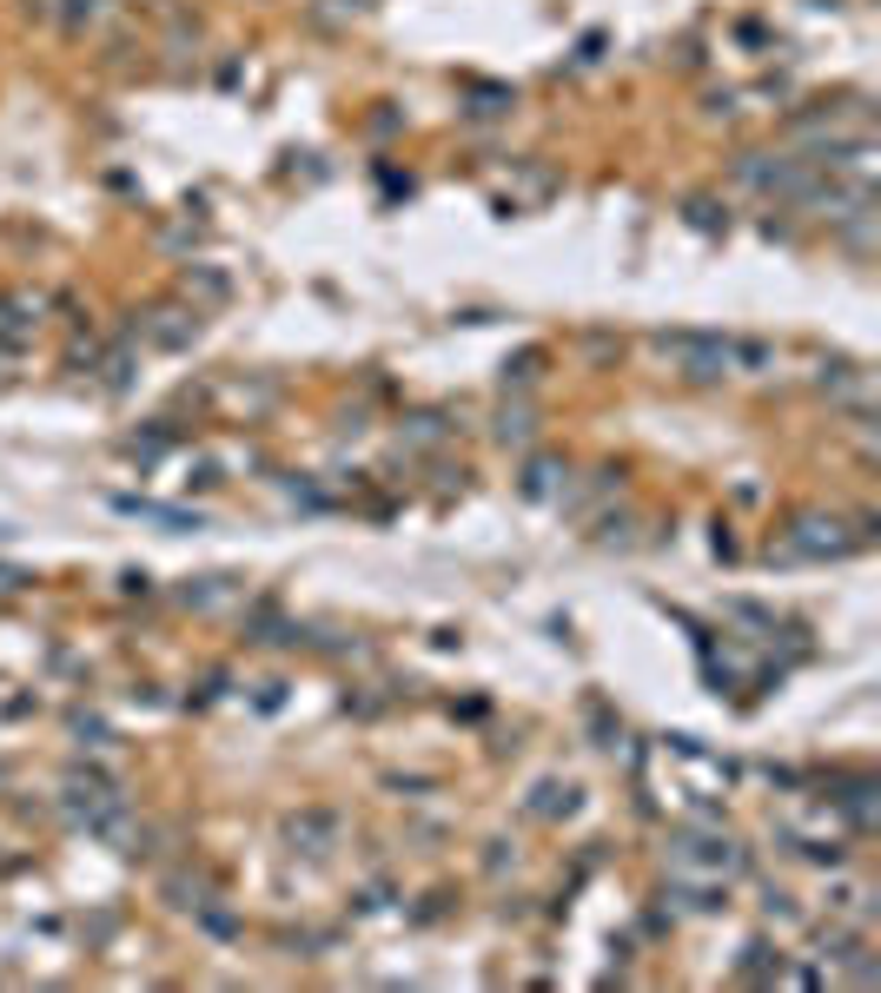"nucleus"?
Returning <instances> with one entry per match:
<instances>
[{"instance_id": "1", "label": "nucleus", "mask_w": 881, "mask_h": 993, "mask_svg": "<svg viewBox=\"0 0 881 993\" xmlns=\"http://www.w3.org/2000/svg\"><path fill=\"white\" fill-rule=\"evenodd\" d=\"M656 345H663V358H669L676 372L696 377V384L736 372V345H730V338H709V332H663Z\"/></svg>"}, {"instance_id": "2", "label": "nucleus", "mask_w": 881, "mask_h": 993, "mask_svg": "<svg viewBox=\"0 0 881 993\" xmlns=\"http://www.w3.org/2000/svg\"><path fill=\"white\" fill-rule=\"evenodd\" d=\"M789 550H795V557H842V550H855V537H842L835 517H829V523H822V517H802L795 537H789Z\"/></svg>"}, {"instance_id": "3", "label": "nucleus", "mask_w": 881, "mask_h": 993, "mask_svg": "<svg viewBox=\"0 0 881 993\" xmlns=\"http://www.w3.org/2000/svg\"><path fill=\"white\" fill-rule=\"evenodd\" d=\"M676 862L683 868H703V874H736L743 868V848H730V842H676Z\"/></svg>"}, {"instance_id": "4", "label": "nucleus", "mask_w": 881, "mask_h": 993, "mask_svg": "<svg viewBox=\"0 0 881 993\" xmlns=\"http://www.w3.org/2000/svg\"><path fill=\"white\" fill-rule=\"evenodd\" d=\"M332 835H339V822H332V815H292V822H285V842H292V848H305V855H325V848H332Z\"/></svg>"}, {"instance_id": "5", "label": "nucleus", "mask_w": 881, "mask_h": 993, "mask_svg": "<svg viewBox=\"0 0 881 993\" xmlns=\"http://www.w3.org/2000/svg\"><path fill=\"white\" fill-rule=\"evenodd\" d=\"M193 332H199V318H186V312H153V325H146L153 345H186Z\"/></svg>"}, {"instance_id": "6", "label": "nucleus", "mask_w": 881, "mask_h": 993, "mask_svg": "<svg viewBox=\"0 0 881 993\" xmlns=\"http://www.w3.org/2000/svg\"><path fill=\"white\" fill-rule=\"evenodd\" d=\"M498 437H503V444H530V437H537V411H530V404H517V411L503 404V417H498Z\"/></svg>"}, {"instance_id": "7", "label": "nucleus", "mask_w": 881, "mask_h": 993, "mask_svg": "<svg viewBox=\"0 0 881 993\" xmlns=\"http://www.w3.org/2000/svg\"><path fill=\"white\" fill-rule=\"evenodd\" d=\"M557 478H564V471H557L550 458H537V464L523 471V491H530V496H557Z\"/></svg>"}, {"instance_id": "8", "label": "nucleus", "mask_w": 881, "mask_h": 993, "mask_svg": "<svg viewBox=\"0 0 881 993\" xmlns=\"http://www.w3.org/2000/svg\"><path fill=\"white\" fill-rule=\"evenodd\" d=\"M404 437H411V444H438V437H444V417H411Z\"/></svg>"}, {"instance_id": "9", "label": "nucleus", "mask_w": 881, "mask_h": 993, "mask_svg": "<svg viewBox=\"0 0 881 993\" xmlns=\"http://www.w3.org/2000/svg\"><path fill=\"white\" fill-rule=\"evenodd\" d=\"M537 365H544V352H523L517 365H503V384H530V377H537Z\"/></svg>"}, {"instance_id": "10", "label": "nucleus", "mask_w": 881, "mask_h": 993, "mask_svg": "<svg viewBox=\"0 0 881 993\" xmlns=\"http://www.w3.org/2000/svg\"><path fill=\"white\" fill-rule=\"evenodd\" d=\"M689 226H696V233H716V226H723V213H716L709 199H689Z\"/></svg>"}]
</instances>
